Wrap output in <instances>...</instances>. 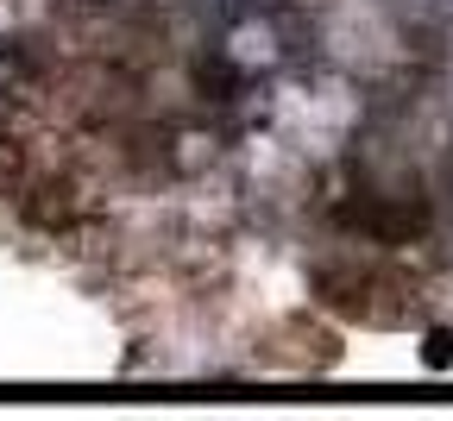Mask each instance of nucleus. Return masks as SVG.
Returning <instances> with one entry per match:
<instances>
[]
</instances>
